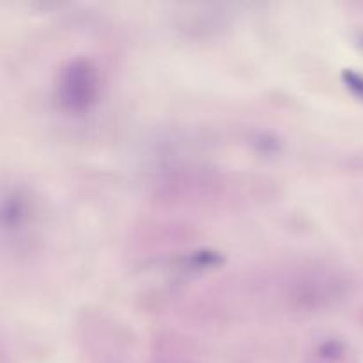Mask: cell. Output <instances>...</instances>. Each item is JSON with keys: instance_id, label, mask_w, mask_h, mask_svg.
Segmentation results:
<instances>
[{"instance_id": "7a4b0ae2", "label": "cell", "mask_w": 363, "mask_h": 363, "mask_svg": "<svg viewBox=\"0 0 363 363\" xmlns=\"http://www.w3.org/2000/svg\"><path fill=\"white\" fill-rule=\"evenodd\" d=\"M160 201L183 202V204H204V202L222 201L233 188L225 184L220 172L211 169H174L163 174L155 183Z\"/></svg>"}, {"instance_id": "3957f363", "label": "cell", "mask_w": 363, "mask_h": 363, "mask_svg": "<svg viewBox=\"0 0 363 363\" xmlns=\"http://www.w3.org/2000/svg\"><path fill=\"white\" fill-rule=\"evenodd\" d=\"M39 209L30 190L21 184L4 190L2 233L6 245L13 243L14 250H21L34 241L38 233Z\"/></svg>"}, {"instance_id": "6da1fadb", "label": "cell", "mask_w": 363, "mask_h": 363, "mask_svg": "<svg viewBox=\"0 0 363 363\" xmlns=\"http://www.w3.org/2000/svg\"><path fill=\"white\" fill-rule=\"evenodd\" d=\"M101 94V71L89 57H73L59 67L53 80V99L66 113H84Z\"/></svg>"}]
</instances>
